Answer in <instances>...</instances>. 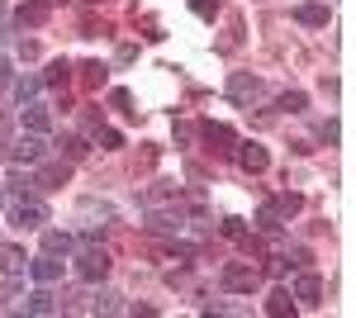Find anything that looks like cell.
Returning <instances> with one entry per match:
<instances>
[{"label": "cell", "mask_w": 356, "mask_h": 318, "mask_svg": "<svg viewBox=\"0 0 356 318\" xmlns=\"http://www.w3.org/2000/svg\"><path fill=\"white\" fill-rule=\"evenodd\" d=\"M76 276H81L86 285L105 280V276H110V252H105V247H86L81 257H76Z\"/></svg>", "instance_id": "6da1fadb"}, {"label": "cell", "mask_w": 356, "mask_h": 318, "mask_svg": "<svg viewBox=\"0 0 356 318\" xmlns=\"http://www.w3.org/2000/svg\"><path fill=\"white\" fill-rule=\"evenodd\" d=\"M257 285H261V271H257V266H243V262L223 266V290H233V294H252Z\"/></svg>", "instance_id": "7a4b0ae2"}, {"label": "cell", "mask_w": 356, "mask_h": 318, "mask_svg": "<svg viewBox=\"0 0 356 318\" xmlns=\"http://www.w3.org/2000/svg\"><path fill=\"white\" fill-rule=\"evenodd\" d=\"M261 95H266V86L257 77H247V72H233V77H228V100H233V105H252V100H261Z\"/></svg>", "instance_id": "3957f363"}, {"label": "cell", "mask_w": 356, "mask_h": 318, "mask_svg": "<svg viewBox=\"0 0 356 318\" xmlns=\"http://www.w3.org/2000/svg\"><path fill=\"white\" fill-rule=\"evenodd\" d=\"M233 152H238V166L252 171V176H261V171L271 166V152H266L261 143H233Z\"/></svg>", "instance_id": "277c9868"}, {"label": "cell", "mask_w": 356, "mask_h": 318, "mask_svg": "<svg viewBox=\"0 0 356 318\" xmlns=\"http://www.w3.org/2000/svg\"><path fill=\"white\" fill-rule=\"evenodd\" d=\"M43 218H48V214H43V205H38V200H29V195L10 205V223H15V228H38Z\"/></svg>", "instance_id": "5b68a950"}, {"label": "cell", "mask_w": 356, "mask_h": 318, "mask_svg": "<svg viewBox=\"0 0 356 318\" xmlns=\"http://www.w3.org/2000/svg\"><path fill=\"white\" fill-rule=\"evenodd\" d=\"M204 143H209V152H233V143H238V133L228 129V124H214V119H209V124H204Z\"/></svg>", "instance_id": "8992f818"}, {"label": "cell", "mask_w": 356, "mask_h": 318, "mask_svg": "<svg viewBox=\"0 0 356 318\" xmlns=\"http://www.w3.org/2000/svg\"><path fill=\"white\" fill-rule=\"evenodd\" d=\"M72 181V166L67 161H48V166H38V186L43 190H62Z\"/></svg>", "instance_id": "52a82bcc"}, {"label": "cell", "mask_w": 356, "mask_h": 318, "mask_svg": "<svg viewBox=\"0 0 356 318\" xmlns=\"http://www.w3.org/2000/svg\"><path fill=\"white\" fill-rule=\"evenodd\" d=\"M29 271H33V280H38V285H53L57 276H62V262H57L53 252H43V257H33V262H29Z\"/></svg>", "instance_id": "ba28073f"}, {"label": "cell", "mask_w": 356, "mask_h": 318, "mask_svg": "<svg viewBox=\"0 0 356 318\" xmlns=\"http://www.w3.org/2000/svg\"><path fill=\"white\" fill-rule=\"evenodd\" d=\"M295 19H300L304 29H323V24H328V5H318V0H304V5H295Z\"/></svg>", "instance_id": "9c48e42d"}, {"label": "cell", "mask_w": 356, "mask_h": 318, "mask_svg": "<svg viewBox=\"0 0 356 318\" xmlns=\"http://www.w3.org/2000/svg\"><path fill=\"white\" fill-rule=\"evenodd\" d=\"M48 15H53V5H48V0H29V5H19V29L48 24Z\"/></svg>", "instance_id": "30bf717a"}, {"label": "cell", "mask_w": 356, "mask_h": 318, "mask_svg": "<svg viewBox=\"0 0 356 318\" xmlns=\"http://www.w3.org/2000/svg\"><path fill=\"white\" fill-rule=\"evenodd\" d=\"M295 299H300V304H309V309H314V304H323V280L304 271V276H300V285H295Z\"/></svg>", "instance_id": "8fae6325"}, {"label": "cell", "mask_w": 356, "mask_h": 318, "mask_svg": "<svg viewBox=\"0 0 356 318\" xmlns=\"http://www.w3.org/2000/svg\"><path fill=\"white\" fill-rule=\"evenodd\" d=\"M24 314H57V294L48 285H38L33 294H24Z\"/></svg>", "instance_id": "7c38bea8"}, {"label": "cell", "mask_w": 356, "mask_h": 318, "mask_svg": "<svg viewBox=\"0 0 356 318\" xmlns=\"http://www.w3.org/2000/svg\"><path fill=\"white\" fill-rule=\"evenodd\" d=\"M10 152H15V161H38V157H43V133H29V138H19Z\"/></svg>", "instance_id": "4fadbf2b"}, {"label": "cell", "mask_w": 356, "mask_h": 318, "mask_svg": "<svg viewBox=\"0 0 356 318\" xmlns=\"http://www.w3.org/2000/svg\"><path fill=\"white\" fill-rule=\"evenodd\" d=\"M24 129L29 133H48V129H53V114H48L43 105H33V100H29V105H24Z\"/></svg>", "instance_id": "5bb4252c"}, {"label": "cell", "mask_w": 356, "mask_h": 318, "mask_svg": "<svg viewBox=\"0 0 356 318\" xmlns=\"http://www.w3.org/2000/svg\"><path fill=\"white\" fill-rule=\"evenodd\" d=\"M147 228H152V233H181V228H186V214H181V209L152 214V218H147Z\"/></svg>", "instance_id": "9a60e30c"}, {"label": "cell", "mask_w": 356, "mask_h": 318, "mask_svg": "<svg viewBox=\"0 0 356 318\" xmlns=\"http://www.w3.org/2000/svg\"><path fill=\"white\" fill-rule=\"evenodd\" d=\"M105 77H110V67H105V62H81V86L100 90V86H105Z\"/></svg>", "instance_id": "2e32d148"}, {"label": "cell", "mask_w": 356, "mask_h": 318, "mask_svg": "<svg viewBox=\"0 0 356 318\" xmlns=\"http://www.w3.org/2000/svg\"><path fill=\"white\" fill-rule=\"evenodd\" d=\"M266 314H271V318H285V314H295V294H290V290H275L271 299H266Z\"/></svg>", "instance_id": "e0dca14e"}, {"label": "cell", "mask_w": 356, "mask_h": 318, "mask_svg": "<svg viewBox=\"0 0 356 318\" xmlns=\"http://www.w3.org/2000/svg\"><path fill=\"white\" fill-rule=\"evenodd\" d=\"M43 252L67 257V252H72V233H57V228H48V233H43Z\"/></svg>", "instance_id": "ac0fdd59"}, {"label": "cell", "mask_w": 356, "mask_h": 318, "mask_svg": "<svg viewBox=\"0 0 356 318\" xmlns=\"http://www.w3.org/2000/svg\"><path fill=\"white\" fill-rule=\"evenodd\" d=\"M271 209L280 214V218H290V214L304 209V195H290V190H285V195H275V200H271Z\"/></svg>", "instance_id": "d6986e66"}, {"label": "cell", "mask_w": 356, "mask_h": 318, "mask_svg": "<svg viewBox=\"0 0 356 318\" xmlns=\"http://www.w3.org/2000/svg\"><path fill=\"white\" fill-rule=\"evenodd\" d=\"M43 81H48V86H67V81H72V62H67V57H57V62H48V72H43Z\"/></svg>", "instance_id": "ffe728a7"}, {"label": "cell", "mask_w": 356, "mask_h": 318, "mask_svg": "<svg viewBox=\"0 0 356 318\" xmlns=\"http://www.w3.org/2000/svg\"><path fill=\"white\" fill-rule=\"evenodd\" d=\"M24 252H19V247H0V271H10V276H19V271H24Z\"/></svg>", "instance_id": "44dd1931"}, {"label": "cell", "mask_w": 356, "mask_h": 318, "mask_svg": "<svg viewBox=\"0 0 356 318\" xmlns=\"http://www.w3.org/2000/svg\"><path fill=\"white\" fill-rule=\"evenodd\" d=\"M38 86H43V77H19V81H15V95H19V105H29V100L38 95Z\"/></svg>", "instance_id": "7402d4cb"}, {"label": "cell", "mask_w": 356, "mask_h": 318, "mask_svg": "<svg viewBox=\"0 0 356 318\" xmlns=\"http://www.w3.org/2000/svg\"><path fill=\"white\" fill-rule=\"evenodd\" d=\"M304 105H309V100H304V90H285V95H280V109H290V114H300Z\"/></svg>", "instance_id": "603a6c76"}, {"label": "cell", "mask_w": 356, "mask_h": 318, "mask_svg": "<svg viewBox=\"0 0 356 318\" xmlns=\"http://www.w3.org/2000/svg\"><path fill=\"white\" fill-rule=\"evenodd\" d=\"M19 290H24L19 280H5V285H0V309H10V304L19 299Z\"/></svg>", "instance_id": "cb8c5ba5"}, {"label": "cell", "mask_w": 356, "mask_h": 318, "mask_svg": "<svg viewBox=\"0 0 356 318\" xmlns=\"http://www.w3.org/2000/svg\"><path fill=\"white\" fill-rule=\"evenodd\" d=\"M223 238L243 242V238H247V223H243V218H223Z\"/></svg>", "instance_id": "d4e9b609"}, {"label": "cell", "mask_w": 356, "mask_h": 318, "mask_svg": "<svg viewBox=\"0 0 356 318\" xmlns=\"http://www.w3.org/2000/svg\"><path fill=\"white\" fill-rule=\"evenodd\" d=\"M191 10L200 19H214V15H219V0H191Z\"/></svg>", "instance_id": "484cf974"}, {"label": "cell", "mask_w": 356, "mask_h": 318, "mask_svg": "<svg viewBox=\"0 0 356 318\" xmlns=\"http://www.w3.org/2000/svg\"><path fill=\"white\" fill-rule=\"evenodd\" d=\"M110 105L124 109V114H138V109H129V105H134V95H129V90H110Z\"/></svg>", "instance_id": "4316f807"}, {"label": "cell", "mask_w": 356, "mask_h": 318, "mask_svg": "<svg viewBox=\"0 0 356 318\" xmlns=\"http://www.w3.org/2000/svg\"><path fill=\"white\" fill-rule=\"evenodd\" d=\"M100 148H110V152H114V148H124V133H119V129H100Z\"/></svg>", "instance_id": "83f0119b"}, {"label": "cell", "mask_w": 356, "mask_h": 318, "mask_svg": "<svg viewBox=\"0 0 356 318\" xmlns=\"http://www.w3.org/2000/svg\"><path fill=\"white\" fill-rule=\"evenodd\" d=\"M318 138H323V143H328V148H337V119H328V124H323V129H318Z\"/></svg>", "instance_id": "f1b7e54d"}, {"label": "cell", "mask_w": 356, "mask_h": 318, "mask_svg": "<svg viewBox=\"0 0 356 318\" xmlns=\"http://www.w3.org/2000/svg\"><path fill=\"white\" fill-rule=\"evenodd\" d=\"M285 262H290V257H285ZM290 266H300V271H304V266H309V247H295V262H290Z\"/></svg>", "instance_id": "f546056e"}, {"label": "cell", "mask_w": 356, "mask_h": 318, "mask_svg": "<svg viewBox=\"0 0 356 318\" xmlns=\"http://www.w3.org/2000/svg\"><path fill=\"white\" fill-rule=\"evenodd\" d=\"M5 86H10V62L0 57V90H5Z\"/></svg>", "instance_id": "4dcf8cb0"}, {"label": "cell", "mask_w": 356, "mask_h": 318, "mask_svg": "<svg viewBox=\"0 0 356 318\" xmlns=\"http://www.w3.org/2000/svg\"><path fill=\"white\" fill-rule=\"evenodd\" d=\"M48 5H67V0H48Z\"/></svg>", "instance_id": "1f68e13d"}, {"label": "cell", "mask_w": 356, "mask_h": 318, "mask_svg": "<svg viewBox=\"0 0 356 318\" xmlns=\"http://www.w3.org/2000/svg\"><path fill=\"white\" fill-rule=\"evenodd\" d=\"M0 10H5V0H0Z\"/></svg>", "instance_id": "d6a6232c"}, {"label": "cell", "mask_w": 356, "mask_h": 318, "mask_svg": "<svg viewBox=\"0 0 356 318\" xmlns=\"http://www.w3.org/2000/svg\"><path fill=\"white\" fill-rule=\"evenodd\" d=\"M95 5H100V0H95Z\"/></svg>", "instance_id": "836d02e7"}]
</instances>
